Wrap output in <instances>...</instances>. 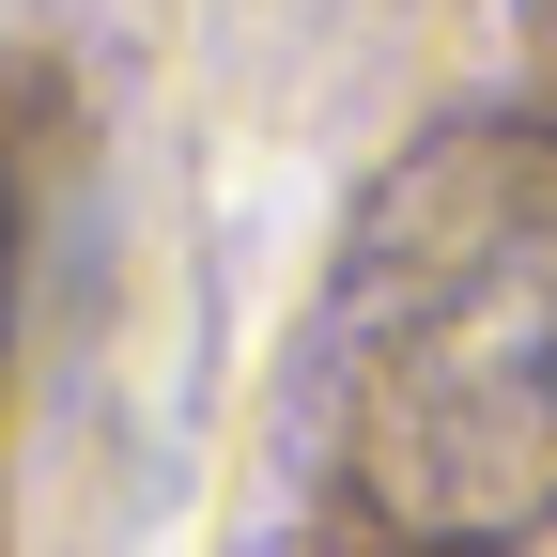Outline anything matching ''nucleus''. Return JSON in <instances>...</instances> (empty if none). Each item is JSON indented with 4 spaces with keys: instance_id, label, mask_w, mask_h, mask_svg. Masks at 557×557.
<instances>
[{
    "instance_id": "1",
    "label": "nucleus",
    "mask_w": 557,
    "mask_h": 557,
    "mask_svg": "<svg viewBox=\"0 0 557 557\" xmlns=\"http://www.w3.org/2000/svg\"><path fill=\"white\" fill-rule=\"evenodd\" d=\"M325 403L341 480L403 542L557 527V124H449L357 201Z\"/></svg>"
}]
</instances>
